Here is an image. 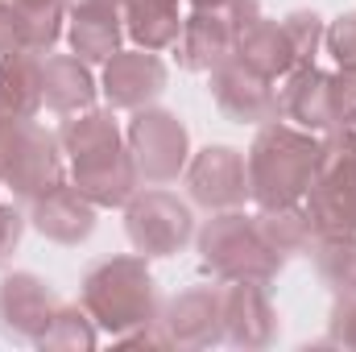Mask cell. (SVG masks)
I'll use <instances>...</instances> for the list:
<instances>
[{
  "label": "cell",
  "instance_id": "obj_14",
  "mask_svg": "<svg viewBox=\"0 0 356 352\" xmlns=\"http://www.w3.org/2000/svg\"><path fill=\"white\" fill-rule=\"evenodd\" d=\"M220 307H224V340L241 349H266L277 336V311L269 303L266 286L253 282H220Z\"/></svg>",
  "mask_w": 356,
  "mask_h": 352
},
{
  "label": "cell",
  "instance_id": "obj_17",
  "mask_svg": "<svg viewBox=\"0 0 356 352\" xmlns=\"http://www.w3.org/2000/svg\"><path fill=\"white\" fill-rule=\"evenodd\" d=\"M79 54H42V99L58 116H75L95 108V75Z\"/></svg>",
  "mask_w": 356,
  "mask_h": 352
},
{
  "label": "cell",
  "instance_id": "obj_15",
  "mask_svg": "<svg viewBox=\"0 0 356 352\" xmlns=\"http://www.w3.org/2000/svg\"><path fill=\"white\" fill-rule=\"evenodd\" d=\"M175 50L182 71H207L211 75L236 50V29H232L228 13L224 8H195L191 17H182V33H178Z\"/></svg>",
  "mask_w": 356,
  "mask_h": 352
},
{
  "label": "cell",
  "instance_id": "obj_11",
  "mask_svg": "<svg viewBox=\"0 0 356 352\" xmlns=\"http://www.w3.org/2000/svg\"><path fill=\"white\" fill-rule=\"evenodd\" d=\"M104 95L112 108L137 112L149 108L162 91H166V63L158 58V50H116L104 63Z\"/></svg>",
  "mask_w": 356,
  "mask_h": 352
},
{
  "label": "cell",
  "instance_id": "obj_6",
  "mask_svg": "<svg viewBox=\"0 0 356 352\" xmlns=\"http://www.w3.org/2000/svg\"><path fill=\"white\" fill-rule=\"evenodd\" d=\"M124 145L133 154V166H137L141 182H149V186L175 182L186 170V162H191V133H186V125L175 112L154 108V104L133 112V120L124 129Z\"/></svg>",
  "mask_w": 356,
  "mask_h": 352
},
{
  "label": "cell",
  "instance_id": "obj_19",
  "mask_svg": "<svg viewBox=\"0 0 356 352\" xmlns=\"http://www.w3.org/2000/svg\"><path fill=\"white\" fill-rule=\"evenodd\" d=\"M232 58H241L245 67H253L257 75H266V79H273V83L286 79V75L298 67L286 25H282V21H269V17H257L253 25H245V29L236 33Z\"/></svg>",
  "mask_w": 356,
  "mask_h": 352
},
{
  "label": "cell",
  "instance_id": "obj_9",
  "mask_svg": "<svg viewBox=\"0 0 356 352\" xmlns=\"http://www.w3.org/2000/svg\"><path fill=\"white\" fill-rule=\"evenodd\" d=\"M211 99L216 108L236 120V125H269L282 116V104H277V88L273 79L257 75L253 67H245L241 58H224L216 71H211Z\"/></svg>",
  "mask_w": 356,
  "mask_h": 352
},
{
  "label": "cell",
  "instance_id": "obj_32",
  "mask_svg": "<svg viewBox=\"0 0 356 352\" xmlns=\"http://www.w3.org/2000/svg\"><path fill=\"white\" fill-rule=\"evenodd\" d=\"M71 8H124V0H67V13Z\"/></svg>",
  "mask_w": 356,
  "mask_h": 352
},
{
  "label": "cell",
  "instance_id": "obj_5",
  "mask_svg": "<svg viewBox=\"0 0 356 352\" xmlns=\"http://www.w3.org/2000/svg\"><path fill=\"white\" fill-rule=\"evenodd\" d=\"M0 182L25 203L63 182V141L38 116L0 125Z\"/></svg>",
  "mask_w": 356,
  "mask_h": 352
},
{
  "label": "cell",
  "instance_id": "obj_22",
  "mask_svg": "<svg viewBox=\"0 0 356 352\" xmlns=\"http://www.w3.org/2000/svg\"><path fill=\"white\" fill-rule=\"evenodd\" d=\"M67 33H71V50L83 63H108L124 38L120 8H71Z\"/></svg>",
  "mask_w": 356,
  "mask_h": 352
},
{
  "label": "cell",
  "instance_id": "obj_12",
  "mask_svg": "<svg viewBox=\"0 0 356 352\" xmlns=\"http://www.w3.org/2000/svg\"><path fill=\"white\" fill-rule=\"evenodd\" d=\"M166 328L170 344L178 349H207L224 340V307H220V286H191L166 303L158 315Z\"/></svg>",
  "mask_w": 356,
  "mask_h": 352
},
{
  "label": "cell",
  "instance_id": "obj_21",
  "mask_svg": "<svg viewBox=\"0 0 356 352\" xmlns=\"http://www.w3.org/2000/svg\"><path fill=\"white\" fill-rule=\"evenodd\" d=\"M253 224H257V237L269 245V253H277L282 262H286V257H298V253H311V245H315V237H319L302 203L261 207V211L253 216Z\"/></svg>",
  "mask_w": 356,
  "mask_h": 352
},
{
  "label": "cell",
  "instance_id": "obj_30",
  "mask_svg": "<svg viewBox=\"0 0 356 352\" xmlns=\"http://www.w3.org/2000/svg\"><path fill=\"white\" fill-rule=\"evenodd\" d=\"M25 50V25H21V13L13 8V0H0V58Z\"/></svg>",
  "mask_w": 356,
  "mask_h": 352
},
{
  "label": "cell",
  "instance_id": "obj_27",
  "mask_svg": "<svg viewBox=\"0 0 356 352\" xmlns=\"http://www.w3.org/2000/svg\"><path fill=\"white\" fill-rule=\"evenodd\" d=\"M327 54L336 58V67H356V13H344L332 21V29L323 33Z\"/></svg>",
  "mask_w": 356,
  "mask_h": 352
},
{
  "label": "cell",
  "instance_id": "obj_33",
  "mask_svg": "<svg viewBox=\"0 0 356 352\" xmlns=\"http://www.w3.org/2000/svg\"><path fill=\"white\" fill-rule=\"evenodd\" d=\"M228 0H191V8H224Z\"/></svg>",
  "mask_w": 356,
  "mask_h": 352
},
{
  "label": "cell",
  "instance_id": "obj_3",
  "mask_svg": "<svg viewBox=\"0 0 356 352\" xmlns=\"http://www.w3.org/2000/svg\"><path fill=\"white\" fill-rule=\"evenodd\" d=\"M315 232H356V125H340L319 141V166L302 195Z\"/></svg>",
  "mask_w": 356,
  "mask_h": 352
},
{
  "label": "cell",
  "instance_id": "obj_26",
  "mask_svg": "<svg viewBox=\"0 0 356 352\" xmlns=\"http://www.w3.org/2000/svg\"><path fill=\"white\" fill-rule=\"evenodd\" d=\"M286 33H290V46H294V58H298V67H307V63H315V54H319V42H323V21H319V13H290L286 21Z\"/></svg>",
  "mask_w": 356,
  "mask_h": 352
},
{
  "label": "cell",
  "instance_id": "obj_1",
  "mask_svg": "<svg viewBox=\"0 0 356 352\" xmlns=\"http://www.w3.org/2000/svg\"><path fill=\"white\" fill-rule=\"evenodd\" d=\"M319 141L311 129L286 125L282 116L257 129L249 150V199L257 207H286L302 203L315 166H319Z\"/></svg>",
  "mask_w": 356,
  "mask_h": 352
},
{
  "label": "cell",
  "instance_id": "obj_29",
  "mask_svg": "<svg viewBox=\"0 0 356 352\" xmlns=\"http://www.w3.org/2000/svg\"><path fill=\"white\" fill-rule=\"evenodd\" d=\"M21 237H25V216H21L13 203H0V265L13 262Z\"/></svg>",
  "mask_w": 356,
  "mask_h": 352
},
{
  "label": "cell",
  "instance_id": "obj_31",
  "mask_svg": "<svg viewBox=\"0 0 356 352\" xmlns=\"http://www.w3.org/2000/svg\"><path fill=\"white\" fill-rule=\"evenodd\" d=\"M336 112L340 125H356V67H336Z\"/></svg>",
  "mask_w": 356,
  "mask_h": 352
},
{
  "label": "cell",
  "instance_id": "obj_16",
  "mask_svg": "<svg viewBox=\"0 0 356 352\" xmlns=\"http://www.w3.org/2000/svg\"><path fill=\"white\" fill-rule=\"evenodd\" d=\"M29 224L46 237V241H58V245H79L88 241L91 228H95V203L71 182H58L54 191H46L42 199H33V216Z\"/></svg>",
  "mask_w": 356,
  "mask_h": 352
},
{
  "label": "cell",
  "instance_id": "obj_8",
  "mask_svg": "<svg viewBox=\"0 0 356 352\" xmlns=\"http://www.w3.org/2000/svg\"><path fill=\"white\" fill-rule=\"evenodd\" d=\"M186 191L207 211H232L249 199V162L232 145H207L186 162Z\"/></svg>",
  "mask_w": 356,
  "mask_h": 352
},
{
  "label": "cell",
  "instance_id": "obj_18",
  "mask_svg": "<svg viewBox=\"0 0 356 352\" xmlns=\"http://www.w3.org/2000/svg\"><path fill=\"white\" fill-rule=\"evenodd\" d=\"M42 108H46V99H42V54L17 50V54L0 58V125L33 120Z\"/></svg>",
  "mask_w": 356,
  "mask_h": 352
},
{
  "label": "cell",
  "instance_id": "obj_7",
  "mask_svg": "<svg viewBox=\"0 0 356 352\" xmlns=\"http://www.w3.org/2000/svg\"><path fill=\"white\" fill-rule=\"evenodd\" d=\"M124 232L141 257H170L195 237L191 203H182L175 191L162 186L137 191L124 203Z\"/></svg>",
  "mask_w": 356,
  "mask_h": 352
},
{
  "label": "cell",
  "instance_id": "obj_2",
  "mask_svg": "<svg viewBox=\"0 0 356 352\" xmlns=\"http://www.w3.org/2000/svg\"><path fill=\"white\" fill-rule=\"evenodd\" d=\"M79 303L95 319V328L124 336L158 319V286L145 269V257H108L95 262L83 278Z\"/></svg>",
  "mask_w": 356,
  "mask_h": 352
},
{
  "label": "cell",
  "instance_id": "obj_10",
  "mask_svg": "<svg viewBox=\"0 0 356 352\" xmlns=\"http://www.w3.org/2000/svg\"><path fill=\"white\" fill-rule=\"evenodd\" d=\"M277 104H282V120H294L298 129H311V133L340 129V112H336V71H319L315 63L294 67L282 79V88H277Z\"/></svg>",
  "mask_w": 356,
  "mask_h": 352
},
{
  "label": "cell",
  "instance_id": "obj_13",
  "mask_svg": "<svg viewBox=\"0 0 356 352\" xmlns=\"http://www.w3.org/2000/svg\"><path fill=\"white\" fill-rule=\"evenodd\" d=\"M54 311H58V298L38 273H8L0 282V332L8 340L38 344V336L46 332Z\"/></svg>",
  "mask_w": 356,
  "mask_h": 352
},
{
  "label": "cell",
  "instance_id": "obj_4",
  "mask_svg": "<svg viewBox=\"0 0 356 352\" xmlns=\"http://www.w3.org/2000/svg\"><path fill=\"white\" fill-rule=\"evenodd\" d=\"M199 257L216 273V282H253L269 286L282 269V257L269 253V245L257 237L253 216H245L241 207L232 211H216L203 232H199Z\"/></svg>",
  "mask_w": 356,
  "mask_h": 352
},
{
  "label": "cell",
  "instance_id": "obj_24",
  "mask_svg": "<svg viewBox=\"0 0 356 352\" xmlns=\"http://www.w3.org/2000/svg\"><path fill=\"white\" fill-rule=\"evenodd\" d=\"M311 262L336 294H356V232H319Z\"/></svg>",
  "mask_w": 356,
  "mask_h": 352
},
{
  "label": "cell",
  "instance_id": "obj_23",
  "mask_svg": "<svg viewBox=\"0 0 356 352\" xmlns=\"http://www.w3.org/2000/svg\"><path fill=\"white\" fill-rule=\"evenodd\" d=\"M124 33L141 50H170L182 33L178 0H124Z\"/></svg>",
  "mask_w": 356,
  "mask_h": 352
},
{
  "label": "cell",
  "instance_id": "obj_28",
  "mask_svg": "<svg viewBox=\"0 0 356 352\" xmlns=\"http://www.w3.org/2000/svg\"><path fill=\"white\" fill-rule=\"evenodd\" d=\"M327 340L340 344V349H356V294H336Z\"/></svg>",
  "mask_w": 356,
  "mask_h": 352
},
{
  "label": "cell",
  "instance_id": "obj_20",
  "mask_svg": "<svg viewBox=\"0 0 356 352\" xmlns=\"http://www.w3.org/2000/svg\"><path fill=\"white\" fill-rule=\"evenodd\" d=\"M63 154L71 158V166H88L95 158H108V154H120L124 150V133L116 129L112 112H99V108H88V112H75L63 133Z\"/></svg>",
  "mask_w": 356,
  "mask_h": 352
},
{
  "label": "cell",
  "instance_id": "obj_25",
  "mask_svg": "<svg viewBox=\"0 0 356 352\" xmlns=\"http://www.w3.org/2000/svg\"><path fill=\"white\" fill-rule=\"evenodd\" d=\"M42 349H58V352H88L95 349V319L83 311V303H58V311L50 315L46 332L38 336Z\"/></svg>",
  "mask_w": 356,
  "mask_h": 352
}]
</instances>
